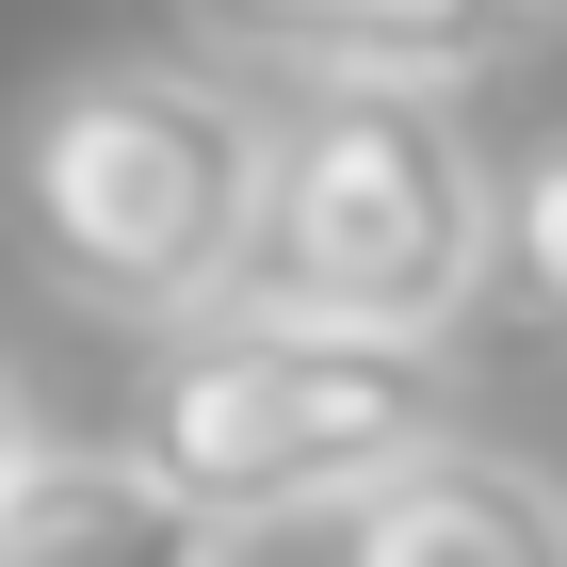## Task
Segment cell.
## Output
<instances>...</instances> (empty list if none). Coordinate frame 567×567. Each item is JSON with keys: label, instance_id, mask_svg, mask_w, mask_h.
I'll list each match as a JSON object with an SVG mask.
<instances>
[{"label": "cell", "instance_id": "obj_2", "mask_svg": "<svg viewBox=\"0 0 567 567\" xmlns=\"http://www.w3.org/2000/svg\"><path fill=\"white\" fill-rule=\"evenodd\" d=\"M486 292V146L422 82H308L260 114V227L244 292L260 324H357V341H454Z\"/></svg>", "mask_w": 567, "mask_h": 567}, {"label": "cell", "instance_id": "obj_4", "mask_svg": "<svg viewBox=\"0 0 567 567\" xmlns=\"http://www.w3.org/2000/svg\"><path fill=\"white\" fill-rule=\"evenodd\" d=\"M341 567H567V486L486 437H422L390 486L341 503Z\"/></svg>", "mask_w": 567, "mask_h": 567}, {"label": "cell", "instance_id": "obj_6", "mask_svg": "<svg viewBox=\"0 0 567 567\" xmlns=\"http://www.w3.org/2000/svg\"><path fill=\"white\" fill-rule=\"evenodd\" d=\"M519 49V0H324V82H422L454 97L471 65Z\"/></svg>", "mask_w": 567, "mask_h": 567}, {"label": "cell", "instance_id": "obj_8", "mask_svg": "<svg viewBox=\"0 0 567 567\" xmlns=\"http://www.w3.org/2000/svg\"><path fill=\"white\" fill-rule=\"evenodd\" d=\"M212 49H244V65H308L324 82V0H178Z\"/></svg>", "mask_w": 567, "mask_h": 567}, {"label": "cell", "instance_id": "obj_10", "mask_svg": "<svg viewBox=\"0 0 567 567\" xmlns=\"http://www.w3.org/2000/svg\"><path fill=\"white\" fill-rule=\"evenodd\" d=\"M519 17H551V0H519Z\"/></svg>", "mask_w": 567, "mask_h": 567}, {"label": "cell", "instance_id": "obj_3", "mask_svg": "<svg viewBox=\"0 0 567 567\" xmlns=\"http://www.w3.org/2000/svg\"><path fill=\"white\" fill-rule=\"evenodd\" d=\"M422 437H454V357L437 341L212 308V324L163 341V373H146V405H131L114 454L146 486H178L212 535H244V519H324L357 486H390Z\"/></svg>", "mask_w": 567, "mask_h": 567}, {"label": "cell", "instance_id": "obj_5", "mask_svg": "<svg viewBox=\"0 0 567 567\" xmlns=\"http://www.w3.org/2000/svg\"><path fill=\"white\" fill-rule=\"evenodd\" d=\"M0 567H227V535L178 503V486H146L131 454H17L0 471Z\"/></svg>", "mask_w": 567, "mask_h": 567}, {"label": "cell", "instance_id": "obj_7", "mask_svg": "<svg viewBox=\"0 0 567 567\" xmlns=\"http://www.w3.org/2000/svg\"><path fill=\"white\" fill-rule=\"evenodd\" d=\"M486 292L519 308L535 341H567V131L486 178Z\"/></svg>", "mask_w": 567, "mask_h": 567}, {"label": "cell", "instance_id": "obj_1", "mask_svg": "<svg viewBox=\"0 0 567 567\" xmlns=\"http://www.w3.org/2000/svg\"><path fill=\"white\" fill-rule=\"evenodd\" d=\"M260 227V97L212 65H82L17 131V244L97 324H212Z\"/></svg>", "mask_w": 567, "mask_h": 567}, {"label": "cell", "instance_id": "obj_9", "mask_svg": "<svg viewBox=\"0 0 567 567\" xmlns=\"http://www.w3.org/2000/svg\"><path fill=\"white\" fill-rule=\"evenodd\" d=\"M17 454H33V405H17V373H0V471H17Z\"/></svg>", "mask_w": 567, "mask_h": 567}]
</instances>
